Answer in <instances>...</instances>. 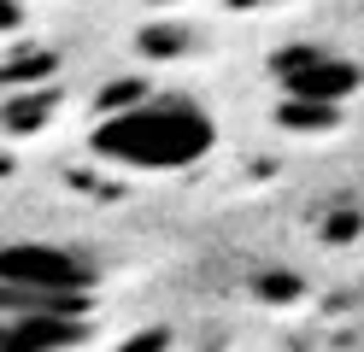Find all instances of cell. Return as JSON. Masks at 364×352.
Returning a JSON list of instances; mask_svg holds the SVG:
<instances>
[{
	"mask_svg": "<svg viewBox=\"0 0 364 352\" xmlns=\"http://www.w3.org/2000/svg\"><path fill=\"white\" fill-rule=\"evenodd\" d=\"M124 352H165V335H159V329H147V335H135Z\"/></svg>",
	"mask_w": 364,
	"mask_h": 352,
	"instance_id": "5b68a950",
	"label": "cell"
},
{
	"mask_svg": "<svg viewBox=\"0 0 364 352\" xmlns=\"http://www.w3.org/2000/svg\"><path fill=\"white\" fill-rule=\"evenodd\" d=\"M347 235H358V218H335V229H329V241H347Z\"/></svg>",
	"mask_w": 364,
	"mask_h": 352,
	"instance_id": "8992f818",
	"label": "cell"
},
{
	"mask_svg": "<svg viewBox=\"0 0 364 352\" xmlns=\"http://www.w3.org/2000/svg\"><path fill=\"white\" fill-rule=\"evenodd\" d=\"M82 341V317H6V352H65Z\"/></svg>",
	"mask_w": 364,
	"mask_h": 352,
	"instance_id": "277c9868",
	"label": "cell"
},
{
	"mask_svg": "<svg viewBox=\"0 0 364 352\" xmlns=\"http://www.w3.org/2000/svg\"><path fill=\"white\" fill-rule=\"evenodd\" d=\"M212 117L194 100H176V94H159V100H135L124 112H106L100 129L88 135L106 164H124V171H188L212 153Z\"/></svg>",
	"mask_w": 364,
	"mask_h": 352,
	"instance_id": "6da1fadb",
	"label": "cell"
},
{
	"mask_svg": "<svg viewBox=\"0 0 364 352\" xmlns=\"http://www.w3.org/2000/svg\"><path fill=\"white\" fill-rule=\"evenodd\" d=\"M277 77H282V88L294 100H306V106H341L358 88V65L341 59V53H323V47H282Z\"/></svg>",
	"mask_w": 364,
	"mask_h": 352,
	"instance_id": "3957f363",
	"label": "cell"
},
{
	"mask_svg": "<svg viewBox=\"0 0 364 352\" xmlns=\"http://www.w3.org/2000/svg\"><path fill=\"white\" fill-rule=\"evenodd\" d=\"M0 270H6V294H30V299H88L95 294V265L53 241H12Z\"/></svg>",
	"mask_w": 364,
	"mask_h": 352,
	"instance_id": "7a4b0ae2",
	"label": "cell"
}]
</instances>
